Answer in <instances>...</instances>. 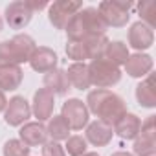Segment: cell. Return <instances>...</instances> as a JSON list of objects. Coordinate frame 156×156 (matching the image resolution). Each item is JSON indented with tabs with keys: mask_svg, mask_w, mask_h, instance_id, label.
Listing matches in <instances>:
<instances>
[{
	"mask_svg": "<svg viewBox=\"0 0 156 156\" xmlns=\"http://www.w3.org/2000/svg\"><path fill=\"white\" fill-rule=\"evenodd\" d=\"M85 105L90 114H94L99 121H105L112 127L127 114V105L123 98L110 90H103V88L90 90Z\"/></svg>",
	"mask_w": 156,
	"mask_h": 156,
	"instance_id": "obj_1",
	"label": "cell"
},
{
	"mask_svg": "<svg viewBox=\"0 0 156 156\" xmlns=\"http://www.w3.org/2000/svg\"><path fill=\"white\" fill-rule=\"evenodd\" d=\"M64 31L68 35V41H85L87 37L105 35L108 31V26L99 15L98 8H83L72 17Z\"/></svg>",
	"mask_w": 156,
	"mask_h": 156,
	"instance_id": "obj_2",
	"label": "cell"
},
{
	"mask_svg": "<svg viewBox=\"0 0 156 156\" xmlns=\"http://www.w3.org/2000/svg\"><path fill=\"white\" fill-rule=\"evenodd\" d=\"M35 48L37 44L33 37L26 33H19L9 41H2L0 42V66H20L24 62H30Z\"/></svg>",
	"mask_w": 156,
	"mask_h": 156,
	"instance_id": "obj_3",
	"label": "cell"
},
{
	"mask_svg": "<svg viewBox=\"0 0 156 156\" xmlns=\"http://www.w3.org/2000/svg\"><path fill=\"white\" fill-rule=\"evenodd\" d=\"M88 73H90V83L96 88H103V90H108V88L116 87L121 81V70H119V66L112 64L105 57L90 61Z\"/></svg>",
	"mask_w": 156,
	"mask_h": 156,
	"instance_id": "obj_4",
	"label": "cell"
},
{
	"mask_svg": "<svg viewBox=\"0 0 156 156\" xmlns=\"http://www.w3.org/2000/svg\"><path fill=\"white\" fill-rule=\"evenodd\" d=\"M130 8L132 2L125 0H103L98 6V11L108 28H123L130 20Z\"/></svg>",
	"mask_w": 156,
	"mask_h": 156,
	"instance_id": "obj_5",
	"label": "cell"
},
{
	"mask_svg": "<svg viewBox=\"0 0 156 156\" xmlns=\"http://www.w3.org/2000/svg\"><path fill=\"white\" fill-rule=\"evenodd\" d=\"M134 156H154L156 154V116H149L141 121V129L132 145Z\"/></svg>",
	"mask_w": 156,
	"mask_h": 156,
	"instance_id": "obj_6",
	"label": "cell"
},
{
	"mask_svg": "<svg viewBox=\"0 0 156 156\" xmlns=\"http://www.w3.org/2000/svg\"><path fill=\"white\" fill-rule=\"evenodd\" d=\"M61 116L64 118V121L68 123L72 130H83L90 123V112L87 105L77 98H70L68 101L62 103Z\"/></svg>",
	"mask_w": 156,
	"mask_h": 156,
	"instance_id": "obj_7",
	"label": "cell"
},
{
	"mask_svg": "<svg viewBox=\"0 0 156 156\" xmlns=\"http://www.w3.org/2000/svg\"><path fill=\"white\" fill-rule=\"evenodd\" d=\"M83 9V4L77 0H57L48 6V20L57 30H66L72 17Z\"/></svg>",
	"mask_w": 156,
	"mask_h": 156,
	"instance_id": "obj_8",
	"label": "cell"
},
{
	"mask_svg": "<svg viewBox=\"0 0 156 156\" xmlns=\"http://www.w3.org/2000/svg\"><path fill=\"white\" fill-rule=\"evenodd\" d=\"M31 118V105L22 96H13L4 110V121L9 127H22Z\"/></svg>",
	"mask_w": 156,
	"mask_h": 156,
	"instance_id": "obj_9",
	"label": "cell"
},
{
	"mask_svg": "<svg viewBox=\"0 0 156 156\" xmlns=\"http://www.w3.org/2000/svg\"><path fill=\"white\" fill-rule=\"evenodd\" d=\"M4 19L11 30H24L33 19V11L26 6L24 0H17V2H11L6 6Z\"/></svg>",
	"mask_w": 156,
	"mask_h": 156,
	"instance_id": "obj_10",
	"label": "cell"
},
{
	"mask_svg": "<svg viewBox=\"0 0 156 156\" xmlns=\"http://www.w3.org/2000/svg\"><path fill=\"white\" fill-rule=\"evenodd\" d=\"M127 39H129V46L136 50V53H143L145 50H149L154 44V30H151L149 26L138 20L130 26Z\"/></svg>",
	"mask_w": 156,
	"mask_h": 156,
	"instance_id": "obj_11",
	"label": "cell"
},
{
	"mask_svg": "<svg viewBox=\"0 0 156 156\" xmlns=\"http://www.w3.org/2000/svg\"><path fill=\"white\" fill-rule=\"evenodd\" d=\"M53 108H55V96L46 88H39L33 94L31 116H35L37 121L42 123V121H48L53 116Z\"/></svg>",
	"mask_w": 156,
	"mask_h": 156,
	"instance_id": "obj_12",
	"label": "cell"
},
{
	"mask_svg": "<svg viewBox=\"0 0 156 156\" xmlns=\"http://www.w3.org/2000/svg\"><path fill=\"white\" fill-rule=\"evenodd\" d=\"M19 140L26 145V147H42L48 141V132L46 127L39 121H28L20 127L19 130Z\"/></svg>",
	"mask_w": 156,
	"mask_h": 156,
	"instance_id": "obj_13",
	"label": "cell"
},
{
	"mask_svg": "<svg viewBox=\"0 0 156 156\" xmlns=\"http://www.w3.org/2000/svg\"><path fill=\"white\" fill-rule=\"evenodd\" d=\"M112 138H114L112 125H108L105 121H99V119L87 125V132H85L87 143H90L94 147H105L112 141Z\"/></svg>",
	"mask_w": 156,
	"mask_h": 156,
	"instance_id": "obj_14",
	"label": "cell"
},
{
	"mask_svg": "<svg viewBox=\"0 0 156 156\" xmlns=\"http://www.w3.org/2000/svg\"><path fill=\"white\" fill-rule=\"evenodd\" d=\"M57 62H59L57 53L48 46H37L33 55L30 57V66L39 73H48L50 70L57 68Z\"/></svg>",
	"mask_w": 156,
	"mask_h": 156,
	"instance_id": "obj_15",
	"label": "cell"
},
{
	"mask_svg": "<svg viewBox=\"0 0 156 156\" xmlns=\"http://www.w3.org/2000/svg\"><path fill=\"white\" fill-rule=\"evenodd\" d=\"M123 66H125V72L130 77L143 79V77H147L152 72L154 61H152V57L149 53H132V55H129V59H127V62Z\"/></svg>",
	"mask_w": 156,
	"mask_h": 156,
	"instance_id": "obj_16",
	"label": "cell"
},
{
	"mask_svg": "<svg viewBox=\"0 0 156 156\" xmlns=\"http://www.w3.org/2000/svg\"><path fill=\"white\" fill-rule=\"evenodd\" d=\"M64 73H66L70 87H73L75 90H88L92 87L87 62H72L68 70H64Z\"/></svg>",
	"mask_w": 156,
	"mask_h": 156,
	"instance_id": "obj_17",
	"label": "cell"
},
{
	"mask_svg": "<svg viewBox=\"0 0 156 156\" xmlns=\"http://www.w3.org/2000/svg\"><path fill=\"white\" fill-rule=\"evenodd\" d=\"M114 134H118L121 140H136L138 134H140V129H141V119L132 114V112H127L114 127Z\"/></svg>",
	"mask_w": 156,
	"mask_h": 156,
	"instance_id": "obj_18",
	"label": "cell"
},
{
	"mask_svg": "<svg viewBox=\"0 0 156 156\" xmlns=\"http://www.w3.org/2000/svg\"><path fill=\"white\" fill-rule=\"evenodd\" d=\"M42 83H44V88L50 90L53 96H64L70 90V83L66 79V73L62 68H53L48 73H44Z\"/></svg>",
	"mask_w": 156,
	"mask_h": 156,
	"instance_id": "obj_19",
	"label": "cell"
},
{
	"mask_svg": "<svg viewBox=\"0 0 156 156\" xmlns=\"http://www.w3.org/2000/svg\"><path fill=\"white\" fill-rule=\"evenodd\" d=\"M24 72L20 66H0V90L2 92H13L22 85Z\"/></svg>",
	"mask_w": 156,
	"mask_h": 156,
	"instance_id": "obj_20",
	"label": "cell"
},
{
	"mask_svg": "<svg viewBox=\"0 0 156 156\" xmlns=\"http://www.w3.org/2000/svg\"><path fill=\"white\" fill-rule=\"evenodd\" d=\"M136 99H138L140 107H143V108L156 107V90H154V75L152 73L143 77L141 83L136 87Z\"/></svg>",
	"mask_w": 156,
	"mask_h": 156,
	"instance_id": "obj_21",
	"label": "cell"
},
{
	"mask_svg": "<svg viewBox=\"0 0 156 156\" xmlns=\"http://www.w3.org/2000/svg\"><path fill=\"white\" fill-rule=\"evenodd\" d=\"M70 127H68V123L64 121V118L59 114V116H51L50 119H48V127H46V132H48V140L50 141H57V143H61V141H66L68 138H70Z\"/></svg>",
	"mask_w": 156,
	"mask_h": 156,
	"instance_id": "obj_22",
	"label": "cell"
},
{
	"mask_svg": "<svg viewBox=\"0 0 156 156\" xmlns=\"http://www.w3.org/2000/svg\"><path fill=\"white\" fill-rule=\"evenodd\" d=\"M129 46L121 41H108L107 50H105V59L110 61L116 66H123L129 59Z\"/></svg>",
	"mask_w": 156,
	"mask_h": 156,
	"instance_id": "obj_23",
	"label": "cell"
},
{
	"mask_svg": "<svg viewBox=\"0 0 156 156\" xmlns=\"http://www.w3.org/2000/svg\"><path fill=\"white\" fill-rule=\"evenodd\" d=\"M83 42H85V48H87V53H88V59L90 61L105 57V50H107V44H108V39L105 35L87 37Z\"/></svg>",
	"mask_w": 156,
	"mask_h": 156,
	"instance_id": "obj_24",
	"label": "cell"
},
{
	"mask_svg": "<svg viewBox=\"0 0 156 156\" xmlns=\"http://www.w3.org/2000/svg\"><path fill=\"white\" fill-rule=\"evenodd\" d=\"M138 13H140V22H143L145 26H149L151 30H154L156 26V4L152 0H145V2L138 4Z\"/></svg>",
	"mask_w": 156,
	"mask_h": 156,
	"instance_id": "obj_25",
	"label": "cell"
},
{
	"mask_svg": "<svg viewBox=\"0 0 156 156\" xmlns=\"http://www.w3.org/2000/svg\"><path fill=\"white\" fill-rule=\"evenodd\" d=\"M64 50H66L68 59H72L73 62H85L88 59V53H87L83 41H68Z\"/></svg>",
	"mask_w": 156,
	"mask_h": 156,
	"instance_id": "obj_26",
	"label": "cell"
},
{
	"mask_svg": "<svg viewBox=\"0 0 156 156\" xmlns=\"http://www.w3.org/2000/svg\"><path fill=\"white\" fill-rule=\"evenodd\" d=\"M87 140L79 134H73L66 140V145H64V152H68V156H83L87 152Z\"/></svg>",
	"mask_w": 156,
	"mask_h": 156,
	"instance_id": "obj_27",
	"label": "cell"
},
{
	"mask_svg": "<svg viewBox=\"0 0 156 156\" xmlns=\"http://www.w3.org/2000/svg\"><path fill=\"white\" fill-rule=\"evenodd\" d=\"M2 152L4 156H30V147H26L20 140H8Z\"/></svg>",
	"mask_w": 156,
	"mask_h": 156,
	"instance_id": "obj_28",
	"label": "cell"
},
{
	"mask_svg": "<svg viewBox=\"0 0 156 156\" xmlns=\"http://www.w3.org/2000/svg\"><path fill=\"white\" fill-rule=\"evenodd\" d=\"M42 156H66L64 152V147L57 141H46L42 145Z\"/></svg>",
	"mask_w": 156,
	"mask_h": 156,
	"instance_id": "obj_29",
	"label": "cell"
},
{
	"mask_svg": "<svg viewBox=\"0 0 156 156\" xmlns=\"http://www.w3.org/2000/svg\"><path fill=\"white\" fill-rule=\"evenodd\" d=\"M24 2H26V6L35 13V11H41V9H46L50 4L46 2V0H24Z\"/></svg>",
	"mask_w": 156,
	"mask_h": 156,
	"instance_id": "obj_30",
	"label": "cell"
},
{
	"mask_svg": "<svg viewBox=\"0 0 156 156\" xmlns=\"http://www.w3.org/2000/svg\"><path fill=\"white\" fill-rule=\"evenodd\" d=\"M6 107H8V99H6V94L0 90V112H4L6 110Z\"/></svg>",
	"mask_w": 156,
	"mask_h": 156,
	"instance_id": "obj_31",
	"label": "cell"
},
{
	"mask_svg": "<svg viewBox=\"0 0 156 156\" xmlns=\"http://www.w3.org/2000/svg\"><path fill=\"white\" fill-rule=\"evenodd\" d=\"M110 156H134V154H130V152H125V151H118V152H112Z\"/></svg>",
	"mask_w": 156,
	"mask_h": 156,
	"instance_id": "obj_32",
	"label": "cell"
},
{
	"mask_svg": "<svg viewBox=\"0 0 156 156\" xmlns=\"http://www.w3.org/2000/svg\"><path fill=\"white\" fill-rule=\"evenodd\" d=\"M83 156H99V154H98V152H85Z\"/></svg>",
	"mask_w": 156,
	"mask_h": 156,
	"instance_id": "obj_33",
	"label": "cell"
},
{
	"mask_svg": "<svg viewBox=\"0 0 156 156\" xmlns=\"http://www.w3.org/2000/svg\"><path fill=\"white\" fill-rule=\"evenodd\" d=\"M4 30V20H2V17H0V31Z\"/></svg>",
	"mask_w": 156,
	"mask_h": 156,
	"instance_id": "obj_34",
	"label": "cell"
}]
</instances>
